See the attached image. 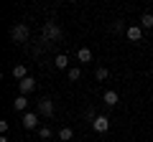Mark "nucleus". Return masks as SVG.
Listing matches in <instances>:
<instances>
[{
    "mask_svg": "<svg viewBox=\"0 0 153 142\" xmlns=\"http://www.w3.org/2000/svg\"><path fill=\"white\" fill-rule=\"evenodd\" d=\"M28 36H31V28H28L26 23H16V26L10 28V38L16 41V43H23V41H28Z\"/></svg>",
    "mask_w": 153,
    "mask_h": 142,
    "instance_id": "f257e3e1",
    "label": "nucleus"
},
{
    "mask_svg": "<svg viewBox=\"0 0 153 142\" xmlns=\"http://www.w3.org/2000/svg\"><path fill=\"white\" fill-rule=\"evenodd\" d=\"M59 38H61V28H59V23L46 20V23H44V41H59Z\"/></svg>",
    "mask_w": 153,
    "mask_h": 142,
    "instance_id": "f03ea898",
    "label": "nucleus"
},
{
    "mask_svg": "<svg viewBox=\"0 0 153 142\" xmlns=\"http://www.w3.org/2000/svg\"><path fill=\"white\" fill-rule=\"evenodd\" d=\"M54 112H56V104L51 102L49 97L38 99V114H41V117H49V119H51V117H54Z\"/></svg>",
    "mask_w": 153,
    "mask_h": 142,
    "instance_id": "7ed1b4c3",
    "label": "nucleus"
},
{
    "mask_svg": "<svg viewBox=\"0 0 153 142\" xmlns=\"http://www.w3.org/2000/svg\"><path fill=\"white\" fill-rule=\"evenodd\" d=\"M92 130H94V132H107V130H110V117H107V114H97V117L92 119Z\"/></svg>",
    "mask_w": 153,
    "mask_h": 142,
    "instance_id": "20e7f679",
    "label": "nucleus"
},
{
    "mask_svg": "<svg viewBox=\"0 0 153 142\" xmlns=\"http://www.w3.org/2000/svg\"><path fill=\"white\" fill-rule=\"evenodd\" d=\"M18 89H21V94H31V91H36V79H33V76L21 79V81H18Z\"/></svg>",
    "mask_w": 153,
    "mask_h": 142,
    "instance_id": "39448f33",
    "label": "nucleus"
},
{
    "mask_svg": "<svg viewBox=\"0 0 153 142\" xmlns=\"http://www.w3.org/2000/svg\"><path fill=\"white\" fill-rule=\"evenodd\" d=\"M23 127L26 130H36V124H38V119H36V112H23Z\"/></svg>",
    "mask_w": 153,
    "mask_h": 142,
    "instance_id": "423d86ee",
    "label": "nucleus"
},
{
    "mask_svg": "<svg viewBox=\"0 0 153 142\" xmlns=\"http://www.w3.org/2000/svg\"><path fill=\"white\" fill-rule=\"evenodd\" d=\"M125 36H128V41H133V43H138V41L143 38V28L140 26H130L125 31Z\"/></svg>",
    "mask_w": 153,
    "mask_h": 142,
    "instance_id": "0eeeda50",
    "label": "nucleus"
},
{
    "mask_svg": "<svg viewBox=\"0 0 153 142\" xmlns=\"http://www.w3.org/2000/svg\"><path fill=\"white\" fill-rule=\"evenodd\" d=\"M102 102L107 104V107H117V102H120V99H117V91H112V89H107V91L102 94Z\"/></svg>",
    "mask_w": 153,
    "mask_h": 142,
    "instance_id": "6e6552de",
    "label": "nucleus"
},
{
    "mask_svg": "<svg viewBox=\"0 0 153 142\" xmlns=\"http://www.w3.org/2000/svg\"><path fill=\"white\" fill-rule=\"evenodd\" d=\"M26 76H28V71H26V66H23V64H16V66H13V79L21 81V79H26Z\"/></svg>",
    "mask_w": 153,
    "mask_h": 142,
    "instance_id": "1a4fd4ad",
    "label": "nucleus"
},
{
    "mask_svg": "<svg viewBox=\"0 0 153 142\" xmlns=\"http://www.w3.org/2000/svg\"><path fill=\"white\" fill-rule=\"evenodd\" d=\"M13 107H16V112H26V107H28V99H26V94H21V97H16V102H13Z\"/></svg>",
    "mask_w": 153,
    "mask_h": 142,
    "instance_id": "9d476101",
    "label": "nucleus"
},
{
    "mask_svg": "<svg viewBox=\"0 0 153 142\" xmlns=\"http://www.w3.org/2000/svg\"><path fill=\"white\" fill-rule=\"evenodd\" d=\"M76 59L82 61V64H89V61H92V51L89 48H79L76 51Z\"/></svg>",
    "mask_w": 153,
    "mask_h": 142,
    "instance_id": "9b49d317",
    "label": "nucleus"
},
{
    "mask_svg": "<svg viewBox=\"0 0 153 142\" xmlns=\"http://www.w3.org/2000/svg\"><path fill=\"white\" fill-rule=\"evenodd\" d=\"M140 28H153V13H143L140 15Z\"/></svg>",
    "mask_w": 153,
    "mask_h": 142,
    "instance_id": "f8f14e48",
    "label": "nucleus"
},
{
    "mask_svg": "<svg viewBox=\"0 0 153 142\" xmlns=\"http://www.w3.org/2000/svg\"><path fill=\"white\" fill-rule=\"evenodd\" d=\"M71 137H74V132H71L69 127H61V130H59V140H61V142H69Z\"/></svg>",
    "mask_w": 153,
    "mask_h": 142,
    "instance_id": "ddd939ff",
    "label": "nucleus"
},
{
    "mask_svg": "<svg viewBox=\"0 0 153 142\" xmlns=\"http://www.w3.org/2000/svg\"><path fill=\"white\" fill-rule=\"evenodd\" d=\"M66 66H69V56L59 53V56H56V69H66Z\"/></svg>",
    "mask_w": 153,
    "mask_h": 142,
    "instance_id": "4468645a",
    "label": "nucleus"
},
{
    "mask_svg": "<svg viewBox=\"0 0 153 142\" xmlns=\"http://www.w3.org/2000/svg\"><path fill=\"white\" fill-rule=\"evenodd\" d=\"M107 76H110V71L105 69V66H100V69L94 71V79H97V81H105V79H107Z\"/></svg>",
    "mask_w": 153,
    "mask_h": 142,
    "instance_id": "2eb2a0df",
    "label": "nucleus"
},
{
    "mask_svg": "<svg viewBox=\"0 0 153 142\" xmlns=\"http://www.w3.org/2000/svg\"><path fill=\"white\" fill-rule=\"evenodd\" d=\"M66 76H69V81H79V79H82V71H79V69H69Z\"/></svg>",
    "mask_w": 153,
    "mask_h": 142,
    "instance_id": "dca6fc26",
    "label": "nucleus"
},
{
    "mask_svg": "<svg viewBox=\"0 0 153 142\" xmlns=\"http://www.w3.org/2000/svg\"><path fill=\"white\" fill-rule=\"evenodd\" d=\"M38 135H41V140H49V137L54 135V132H51L49 127H41V130H38Z\"/></svg>",
    "mask_w": 153,
    "mask_h": 142,
    "instance_id": "f3484780",
    "label": "nucleus"
},
{
    "mask_svg": "<svg viewBox=\"0 0 153 142\" xmlns=\"http://www.w3.org/2000/svg\"><path fill=\"white\" fill-rule=\"evenodd\" d=\"M5 132H8V122L0 119V135H5Z\"/></svg>",
    "mask_w": 153,
    "mask_h": 142,
    "instance_id": "a211bd4d",
    "label": "nucleus"
},
{
    "mask_svg": "<svg viewBox=\"0 0 153 142\" xmlns=\"http://www.w3.org/2000/svg\"><path fill=\"white\" fill-rule=\"evenodd\" d=\"M0 142H10V140H8V137H5V135H0Z\"/></svg>",
    "mask_w": 153,
    "mask_h": 142,
    "instance_id": "6ab92c4d",
    "label": "nucleus"
},
{
    "mask_svg": "<svg viewBox=\"0 0 153 142\" xmlns=\"http://www.w3.org/2000/svg\"><path fill=\"white\" fill-rule=\"evenodd\" d=\"M66 3H74V0H66Z\"/></svg>",
    "mask_w": 153,
    "mask_h": 142,
    "instance_id": "aec40b11",
    "label": "nucleus"
},
{
    "mask_svg": "<svg viewBox=\"0 0 153 142\" xmlns=\"http://www.w3.org/2000/svg\"><path fill=\"white\" fill-rule=\"evenodd\" d=\"M151 59H153V56H151Z\"/></svg>",
    "mask_w": 153,
    "mask_h": 142,
    "instance_id": "412c9836",
    "label": "nucleus"
}]
</instances>
